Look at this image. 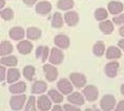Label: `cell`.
I'll return each instance as SVG.
<instances>
[{
	"label": "cell",
	"instance_id": "obj_1",
	"mask_svg": "<svg viewBox=\"0 0 124 111\" xmlns=\"http://www.w3.org/2000/svg\"><path fill=\"white\" fill-rule=\"evenodd\" d=\"M27 100L26 95L20 94V95H14L9 100V106L10 108L15 111H19L23 109V107L25 105V102Z\"/></svg>",
	"mask_w": 124,
	"mask_h": 111
},
{
	"label": "cell",
	"instance_id": "obj_2",
	"mask_svg": "<svg viewBox=\"0 0 124 111\" xmlns=\"http://www.w3.org/2000/svg\"><path fill=\"white\" fill-rule=\"evenodd\" d=\"M116 107V98L113 95H104L100 100V109L102 111H112Z\"/></svg>",
	"mask_w": 124,
	"mask_h": 111
},
{
	"label": "cell",
	"instance_id": "obj_3",
	"mask_svg": "<svg viewBox=\"0 0 124 111\" xmlns=\"http://www.w3.org/2000/svg\"><path fill=\"white\" fill-rule=\"evenodd\" d=\"M69 80L71 81L72 85H75L78 89H83L86 86L87 78L84 74L80 73V72H72L69 75Z\"/></svg>",
	"mask_w": 124,
	"mask_h": 111
},
{
	"label": "cell",
	"instance_id": "obj_4",
	"mask_svg": "<svg viewBox=\"0 0 124 111\" xmlns=\"http://www.w3.org/2000/svg\"><path fill=\"white\" fill-rule=\"evenodd\" d=\"M57 89L62 95L68 96L69 94H71L73 91V85L69 79L61 78L60 80H58V82H57Z\"/></svg>",
	"mask_w": 124,
	"mask_h": 111
},
{
	"label": "cell",
	"instance_id": "obj_5",
	"mask_svg": "<svg viewBox=\"0 0 124 111\" xmlns=\"http://www.w3.org/2000/svg\"><path fill=\"white\" fill-rule=\"evenodd\" d=\"M44 73L45 77L49 82H54L58 78V69L51 64H45L44 67Z\"/></svg>",
	"mask_w": 124,
	"mask_h": 111
},
{
	"label": "cell",
	"instance_id": "obj_6",
	"mask_svg": "<svg viewBox=\"0 0 124 111\" xmlns=\"http://www.w3.org/2000/svg\"><path fill=\"white\" fill-rule=\"evenodd\" d=\"M83 95L88 102H95L98 99V89L95 85H86L83 90Z\"/></svg>",
	"mask_w": 124,
	"mask_h": 111
},
{
	"label": "cell",
	"instance_id": "obj_7",
	"mask_svg": "<svg viewBox=\"0 0 124 111\" xmlns=\"http://www.w3.org/2000/svg\"><path fill=\"white\" fill-rule=\"evenodd\" d=\"M64 60V53L58 47H53L49 56V61L52 65H60Z\"/></svg>",
	"mask_w": 124,
	"mask_h": 111
},
{
	"label": "cell",
	"instance_id": "obj_8",
	"mask_svg": "<svg viewBox=\"0 0 124 111\" xmlns=\"http://www.w3.org/2000/svg\"><path fill=\"white\" fill-rule=\"evenodd\" d=\"M36 106L39 111H49L52 108V100L48 95H41L37 98Z\"/></svg>",
	"mask_w": 124,
	"mask_h": 111
},
{
	"label": "cell",
	"instance_id": "obj_9",
	"mask_svg": "<svg viewBox=\"0 0 124 111\" xmlns=\"http://www.w3.org/2000/svg\"><path fill=\"white\" fill-rule=\"evenodd\" d=\"M67 101L69 104L76 105V106H83L85 104V97L80 91H75V93L69 94L67 96Z\"/></svg>",
	"mask_w": 124,
	"mask_h": 111
},
{
	"label": "cell",
	"instance_id": "obj_10",
	"mask_svg": "<svg viewBox=\"0 0 124 111\" xmlns=\"http://www.w3.org/2000/svg\"><path fill=\"white\" fill-rule=\"evenodd\" d=\"M54 43L56 44V46L60 49H66L69 47L70 44V40H69L68 36L64 35V34H58L57 36L54 38Z\"/></svg>",
	"mask_w": 124,
	"mask_h": 111
},
{
	"label": "cell",
	"instance_id": "obj_11",
	"mask_svg": "<svg viewBox=\"0 0 124 111\" xmlns=\"http://www.w3.org/2000/svg\"><path fill=\"white\" fill-rule=\"evenodd\" d=\"M118 70H119V63L116 62V61L108 63L106 67H104V73H106V75L108 78H115L118 74Z\"/></svg>",
	"mask_w": 124,
	"mask_h": 111
},
{
	"label": "cell",
	"instance_id": "obj_12",
	"mask_svg": "<svg viewBox=\"0 0 124 111\" xmlns=\"http://www.w3.org/2000/svg\"><path fill=\"white\" fill-rule=\"evenodd\" d=\"M48 90V85L42 80H36L31 86V93L34 95H42Z\"/></svg>",
	"mask_w": 124,
	"mask_h": 111
},
{
	"label": "cell",
	"instance_id": "obj_13",
	"mask_svg": "<svg viewBox=\"0 0 124 111\" xmlns=\"http://www.w3.org/2000/svg\"><path fill=\"white\" fill-rule=\"evenodd\" d=\"M27 89V85L24 81H17V82H14L9 85L8 90H9V93L13 94V95H20V94H24L26 91Z\"/></svg>",
	"mask_w": 124,
	"mask_h": 111
},
{
	"label": "cell",
	"instance_id": "obj_14",
	"mask_svg": "<svg viewBox=\"0 0 124 111\" xmlns=\"http://www.w3.org/2000/svg\"><path fill=\"white\" fill-rule=\"evenodd\" d=\"M21 77V72L18 68H9L6 71V81L7 83H11L17 82Z\"/></svg>",
	"mask_w": 124,
	"mask_h": 111
},
{
	"label": "cell",
	"instance_id": "obj_15",
	"mask_svg": "<svg viewBox=\"0 0 124 111\" xmlns=\"http://www.w3.org/2000/svg\"><path fill=\"white\" fill-rule=\"evenodd\" d=\"M79 20H80L79 14L73 10L67 11V13H65V14H64V21L69 27H75L78 23H79Z\"/></svg>",
	"mask_w": 124,
	"mask_h": 111
},
{
	"label": "cell",
	"instance_id": "obj_16",
	"mask_svg": "<svg viewBox=\"0 0 124 111\" xmlns=\"http://www.w3.org/2000/svg\"><path fill=\"white\" fill-rule=\"evenodd\" d=\"M17 48L20 53L22 55H29L33 49V44L29 40H22L18 43Z\"/></svg>",
	"mask_w": 124,
	"mask_h": 111
},
{
	"label": "cell",
	"instance_id": "obj_17",
	"mask_svg": "<svg viewBox=\"0 0 124 111\" xmlns=\"http://www.w3.org/2000/svg\"><path fill=\"white\" fill-rule=\"evenodd\" d=\"M35 10L38 14L41 16H46V14L50 13V11L52 10V4L48 1H41L38 2L35 6Z\"/></svg>",
	"mask_w": 124,
	"mask_h": 111
},
{
	"label": "cell",
	"instance_id": "obj_18",
	"mask_svg": "<svg viewBox=\"0 0 124 111\" xmlns=\"http://www.w3.org/2000/svg\"><path fill=\"white\" fill-rule=\"evenodd\" d=\"M9 37L13 40H22L25 37V30L22 27H14L9 30Z\"/></svg>",
	"mask_w": 124,
	"mask_h": 111
},
{
	"label": "cell",
	"instance_id": "obj_19",
	"mask_svg": "<svg viewBox=\"0 0 124 111\" xmlns=\"http://www.w3.org/2000/svg\"><path fill=\"white\" fill-rule=\"evenodd\" d=\"M108 8L110 13H112V14H119V13H121L123 11L124 5H123V3L119 2V1H112V2L108 3Z\"/></svg>",
	"mask_w": 124,
	"mask_h": 111
},
{
	"label": "cell",
	"instance_id": "obj_20",
	"mask_svg": "<svg viewBox=\"0 0 124 111\" xmlns=\"http://www.w3.org/2000/svg\"><path fill=\"white\" fill-rule=\"evenodd\" d=\"M0 64L5 67H16L18 65V59L15 56H4L0 59Z\"/></svg>",
	"mask_w": 124,
	"mask_h": 111
},
{
	"label": "cell",
	"instance_id": "obj_21",
	"mask_svg": "<svg viewBox=\"0 0 124 111\" xmlns=\"http://www.w3.org/2000/svg\"><path fill=\"white\" fill-rule=\"evenodd\" d=\"M121 51L116 46H110L106 52V57L108 60H117L121 58Z\"/></svg>",
	"mask_w": 124,
	"mask_h": 111
},
{
	"label": "cell",
	"instance_id": "obj_22",
	"mask_svg": "<svg viewBox=\"0 0 124 111\" xmlns=\"http://www.w3.org/2000/svg\"><path fill=\"white\" fill-rule=\"evenodd\" d=\"M26 36L30 40H37L41 36V30L36 27H30L26 31Z\"/></svg>",
	"mask_w": 124,
	"mask_h": 111
},
{
	"label": "cell",
	"instance_id": "obj_23",
	"mask_svg": "<svg viewBox=\"0 0 124 111\" xmlns=\"http://www.w3.org/2000/svg\"><path fill=\"white\" fill-rule=\"evenodd\" d=\"M48 96L52 100V102H54L55 104H60V103L63 102V95L58 90H50L48 91Z\"/></svg>",
	"mask_w": 124,
	"mask_h": 111
},
{
	"label": "cell",
	"instance_id": "obj_24",
	"mask_svg": "<svg viewBox=\"0 0 124 111\" xmlns=\"http://www.w3.org/2000/svg\"><path fill=\"white\" fill-rule=\"evenodd\" d=\"M99 30L104 34H111L112 32L114 31V25L113 23L108 20H104L101 21V23L99 24Z\"/></svg>",
	"mask_w": 124,
	"mask_h": 111
},
{
	"label": "cell",
	"instance_id": "obj_25",
	"mask_svg": "<svg viewBox=\"0 0 124 111\" xmlns=\"http://www.w3.org/2000/svg\"><path fill=\"white\" fill-rule=\"evenodd\" d=\"M13 45L9 41H2L0 43V56L4 57V56H8L13 52Z\"/></svg>",
	"mask_w": 124,
	"mask_h": 111
},
{
	"label": "cell",
	"instance_id": "obj_26",
	"mask_svg": "<svg viewBox=\"0 0 124 111\" xmlns=\"http://www.w3.org/2000/svg\"><path fill=\"white\" fill-rule=\"evenodd\" d=\"M35 75V67L32 65H28L23 68V76L28 80V81H32L33 77Z\"/></svg>",
	"mask_w": 124,
	"mask_h": 111
},
{
	"label": "cell",
	"instance_id": "obj_27",
	"mask_svg": "<svg viewBox=\"0 0 124 111\" xmlns=\"http://www.w3.org/2000/svg\"><path fill=\"white\" fill-rule=\"evenodd\" d=\"M52 27L53 28H62L63 27V24H64V20H63V17L60 13H55L54 16L52 18Z\"/></svg>",
	"mask_w": 124,
	"mask_h": 111
},
{
	"label": "cell",
	"instance_id": "obj_28",
	"mask_svg": "<svg viewBox=\"0 0 124 111\" xmlns=\"http://www.w3.org/2000/svg\"><path fill=\"white\" fill-rule=\"evenodd\" d=\"M93 53L96 56V57H102L104 52H106V45H104V43L102 42V41H97L94 45H93Z\"/></svg>",
	"mask_w": 124,
	"mask_h": 111
},
{
	"label": "cell",
	"instance_id": "obj_29",
	"mask_svg": "<svg viewBox=\"0 0 124 111\" xmlns=\"http://www.w3.org/2000/svg\"><path fill=\"white\" fill-rule=\"evenodd\" d=\"M75 6L73 0H59L57 3V8L60 10H69Z\"/></svg>",
	"mask_w": 124,
	"mask_h": 111
},
{
	"label": "cell",
	"instance_id": "obj_30",
	"mask_svg": "<svg viewBox=\"0 0 124 111\" xmlns=\"http://www.w3.org/2000/svg\"><path fill=\"white\" fill-rule=\"evenodd\" d=\"M36 110H37L36 99H35V97H34V96L32 95V96H30V97L27 99L24 111H36Z\"/></svg>",
	"mask_w": 124,
	"mask_h": 111
},
{
	"label": "cell",
	"instance_id": "obj_31",
	"mask_svg": "<svg viewBox=\"0 0 124 111\" xmlns=\"http://www.w3.org/2000/svg\"><path fill=\"white\" fill-rule=\"evenodd\" d=\"M94 17L97 21H104L106 19H108V10L106 8H97L94 13Z\"/></svg>",
	"mask_w": 124,
	"mask_h": 111
},
{
	"label": "cell",
	"instance_id": "obj_32",
	"mask_svg": "<svg viewBox=\"0 0 124 111\" xmlns=\"http://www.w3.org/2000/svg\"><path fill=\"white\" fill-rule=\"evenodd\" d=\"M14 16H15V13H14V10L11 8H4V9L0 10V17H1L4 21L13 20Z\"/></svg>",
	"mask_w": 124,
	"mask_h": 111
},
{
	"label": "cell",
	"instance_id": "obj_33",
	"mask_svg": "<svg viewBox=\"0 0 124 111\" xmlns=\"http://www.w3.org/2000/svg\"><path fill=\"white\" fill-rule=\"evenodd\" d=\"M63 108L65 111H81V109L79 108V106H76V105H72V104H65L63 106Z\"/></svg>",
	"mask_w": 124,
	"mask_h": 111
},
{
	"label": "cell",
	"instance_id": "obj_34",
	"mask_svg": "<svg viewBox=\"0 0 124 111\" xmlns=\"http://www.w3.org/2000/svg\"><path fill=\"white\" fill-rule=\"evenodd\" d=\"M6 79V68L3 65H0V82Z\"/></svg>",
	"mask_w": 124,
	"mask_h": 111
},
{
	"label": "cell",
	"instance_id": "obj_35",
	"mask_svg": "<svg viewBox=\"0 0 124 111\" xmlns=\"http://www.w3.org/2000/svg\"><path fill=\"white\" fill-rule=\"evenodd\" d=\"M113 22L116 25H124V13L119 14L113 19Z\"/></svg>",
	"mask_w": 124,
	"mask_h": 111
},
{
	"label": "cell",
	"instance_id": "obj_36",
	"mask_svg": "<svg viewBox=\"0 0 124 111\" xmlns=\"http://www.w3.org/2000/svg\"><path fill=\"white\" fill-rule=\"evenodd\" d=\"M50 55V51H49V47L48 46H44V52H42V55H41V62H46L48 60V57Z\"/></svg>",
	"mask_w": 124,
	"mask_h": 111
},
{
	"label": "cell",
	"instance_id": "obj_37",
	"mask_svg": "<svg viewBox=\"0 0 124 111\" xmlns=\"http://www.w3.org/2000/svg\"><path fill=\"white\" fill-rule=\"evenodd\" d=\"M114 111H124V100L120 101L117 105H116Z\"/></svg>",
	"mask_w": 124,
	"mask_h": 111
},
{
	"label": "cell",
	"instance_id": "obj_38",
	"mask_svg": "<svg viewBox=\"0 0 124 111\" xmlns=\"http://www.w3.org/2000/svg\"><path fill=\"white\" fill-rule=\"evenodd\" d=\"M42 52H44V46H38L37 49H36V52H35V56H36L37 59H40L41 58Z\"/></svg>",
	"mask_w": 124,
	"mask_h": 111
},
{
	"label": "cell",
	"instance_id": "obj_39",
	"mask_svg": "<svg viewBox=\"0 0 124 111\" xmlns=\"http://www.w3.org/2000/svg\"><path fill=\"white\" fill-rule=\"evenodd\" d=\"M23 2H24L27 6H33L37 2V0H23Z\"/></svg>",
	"mask_w": 124,
	"mask_h": 111
},
{
	"label": "cell",
	"instance_id": "obj_40",
	"mask_svg": "<svg viewBox=\"0 0 124 111\" xmlns=\"http://www.w3.org/2000/svg\"><path fill=\"white\" fill-rule=\"evenodd\" d=\"M52 111H65L63 106H60L59 104H56L55 106L52 108Z\"/></svg>",
	"mask_w": 124,
	"mask_h": 111
},
{
	"label": "cell",
	"instance_id": "obj_41",
	"mask_svg": "<svg viewBox=\"0 0 124 111\" xmlns=\"http://www.w3.org/2000/svg\"><path fill=\"white\" fill-rule=\"evenodd\" d=\"M118 45H119V47H120V48H122L123 51H124V39H121V40H119V42H118Z\"/></svg>",
	"mask_w": 124,
	"mask_h": 111
},
{
	"label": "cell",
	"instance_id": "obj_42",
	"mask_svg": "<svg viewBox=\"0 0 124 111\" xmlns=\"http://www.w3.org/2000/svg\"><path fill=\"white\" fill-rule=\"evenodd\" d=\"M119 34H120V36L124 37V25L119 29Z\"/></svg>",
	"mask_w": 124,
	"mask_h": 111
},
{
	"label": "cell",
	"instance_id": "obj_43",
	"mask_svg": "<svg viewBox=\"0 0 124 111\" xmlns=\"http://www.w3.org/2000/svg\"><path fill=\"white\" fill-rule=\"evenodd\" d=\"M5 5V0H0V10H1Z\"/></svg>",
	"mask_w": 124,
	"mask_h": 111
},
{
	"label": "cell",
	"instance_id": "obj_44",
	"mask_svg": "<svg viewBox=\"0 0 124 111\" xmlns=\"http://www.w3.org/2000/svg\"><path fill=\"white\" fill-rule=\"evenodd\" d=\"M85 111H100V110L97 108H87V109H85Z\"/></svg>",
	"mask_w": 124,
	"mask_h": 111
},
{
	"label": "cell",
	"instance_id": "obj_45",
	"mask_svg": "<svg viewBox=\"0 0 124 111\" xmlns=\"http://www.w3.org/2000/svg\"><path fill=\"white\" fill-rule=\"evenodd\" d=\"M120 91H121V94L124 96V83L121 85V87H120Z\"/></svg>",
	"mask_w": 124,
	"mask_h": 111
}]
</instances>
